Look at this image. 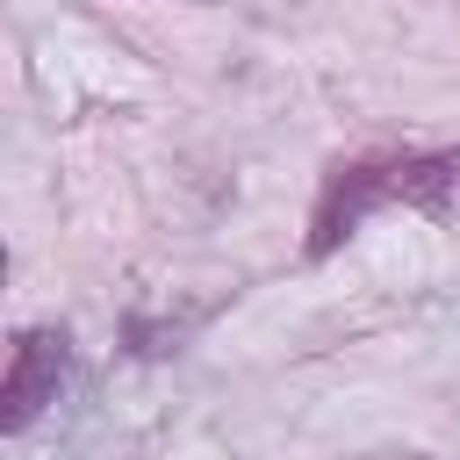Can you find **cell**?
Instances as JSON below:
<instances>
[{
	"mask_svg": "<svg viewBox=\"0 0 460 460\" xmlns=\"http://www.w3.org/2000/svg\"><path fill=\"white\" fill-rule=\"evenodd\" d=\"M460 187V144L453 151H374V158H338L316 187L309 208V259H331L374 208H446V194Z\"/></svg>",
	"mask_w": 460,
	"mask_h": 460,
	"instance_id": "6da1fadb",
	"label": "cell"
},
{
	"mask_svg": "<svg viewBox=\"0 0 460 460\" xmlns=\"http://www.w3.org/2000/svg\"><path fill=\"white\" fill-rule=\"evenodd\" d=\"M65 374H72V338H65L58 323H29V331L14 338V352H7V381H0V431H7V438H14V431H29V424L58 402Z\"/></svg>",
	"mask_w": 460,
	"mask_h": 460,
	"instance_id": "7a4b0ae2",
	"label": "cell"
}]
</instances>
